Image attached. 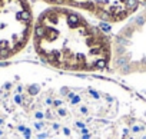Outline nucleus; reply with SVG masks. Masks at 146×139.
Listing matches in <instances>:
<instances>
[{
    "label": "nucleus",
    "instance_id": "4",
    "mask_svg": "<svg viewBox=\"0 0 146 139\" xmlns=\"http://www.w3.org/2000/svg\"><path fill=\"white\" fill-rule=\"evenodd\" d=\"M35 20L29 0H0V62L26 49L33 36Z\"/></svg>",
    "mask_w": 146,
    "mask_h": 139
},
{
    "label": "nucleus",
    "instance_id": "6",
    "mask_svg": "<svg viewBox=\"0 0 146 139\" xmlns=\"http://www.w3.org/2000/svg\"><path fill=\"white\" fill-rule=\"evenodd\" d=\"M140 2H143V3H146V0H140Z\"/></svg>",
    "mask_w": 146,
    "mask_h": 139
},
{
    "label": "nucleus",
    "instance_id": "3",
    "mask_svg": "<svg viewBox=\"0 0 146 139\" xmlns=\"http://www.w3.org/2000/svg\"><path fill=\"white\" fill-rule=\"evenodd\" d=\"M109 70L125 79L146 78V7L126 19L113 36Z\"/></svg>",
    "mask_w": 146,
    "mask_h": 139
},
{
    "label": "nucleus",
    "instance_id": "5",
    "mask_svg": "<svg viewBox=\"0 0 146 139\" xmlns=\"http://www.w3.org/2000/svg\"><path fill=\"white\" fill-rule=\"evenodd\" d=\"M49 6H66L90 13L108 23H120L137 12L140 0H42Z\"/></svg>",
    "mask_w": 146,
    "mask_h": 139
},
{
    "label": "nucleus",
    "instance_id": "1",
    "mask_svg": "<svg viewBox=\"0 0 146 139\" xmlns=\"http://www.w3.org/2000/svg\"><path fill=\"white\" fill-rule=\"evenodd\" d=\"M0 139H146V98L100 75L0 65Z\"/></svg>",
    "mask_w": 146,
    "mask_h": 139
},
{
    "label": "nucleus",
    "instance_id": "2",
    "mask_svg": "<svg viewBox=\"0 0 146 139\" xmlns=\"http://www.w3.org/2000/svg\"><path fill=\"white\" fill-rule=\"evenodd\" d=\"M32 40L37 57L54 70L100 75L110 67V36L78 9L46 7L35 20Z\"/></svg>",
    "mask_w": 146,
    "mask_h": 139
}]
</instances>
